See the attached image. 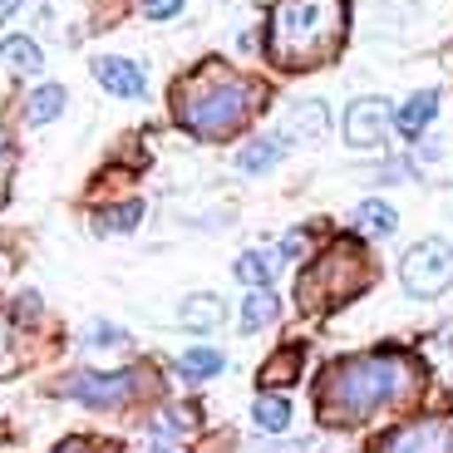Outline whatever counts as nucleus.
<instances>
[{"label":"nucleus","mask_w":453,"mask_h":453,"mask_svg":"<svg viewBox=\"0 0 453 453\" xmlns=\"http://www.w3.org/2000/svg\"><path fill=\"white\" fill-rule=\"evenodd\" d=\"M409 389H414V370H409L404 355L374 350L330 365L316 380V409L326 424H360L380 409H389L395 399H404Z\"/></svg>","instance_id":"obj_1"},{"label":"nucleus","mask_w":453,"mask_h":453,"mask_svg":"<svg viewBox=\"0 0 453 453\" xmlns=\"http://www.w3.org/2000/svg\"><path fill=\"white\" fill-rule=\"evenodd\" d=\"M257 104H261V89L251 80L226 74L222 65H207L178 89V124L188 134L217 143V138L237 134L251 113H257Z\"/></svg>","instance_id":"obj_2"},{"label":"nucleus","mask_w":453,"mask_h":453,"mask_svg":"<svg viewBox=\"0 0 453 453\" xmlns=\"http://www.w3.org/2000/svg\"><path fill=\"white\" fill-rule=\"evenodd\" d=\"M345 35V0H276L266 40L281 69H311L330 59Z\"/></svg>","instance_id":"obj_3"},{"label":"nucleus","mask_w":453,"mask_h":453,"mask_svg":"<svg viewBox=\"0 0 453 453\" xmlns=\"http://www.w3.org/2000/svg\"><path fill=\"white\" fill-rule=\"evenodd\" d=\"M365 281H370L365 257L350 242H335V247H330L316 266H306V276H301V306L316 311V316L320 311H335V306H345Z\"/></svg>","instance_id":"obj_4"},{"label":"nucleus","mask_w":453,"mask_h":453,"mask_svg":"<svg viewBox=\"0 0 453 453\" xmlns=\"http://www.w3.org/2000/svg\"><path fill=\"white\" fill-rule=\"evenodd\" d=\"M399 281H404L409 296H419V301H434L453 286V247L439 237L419 242V247H409L404 261H399Z\"/></svg>","instance_id":"obj_5"},{"label":"nucleus","mask_w":453,"mask_h":453,"mask_svg":"<svg viewBox=\"0 0 453 453\" xmlns=\"http://www.w3.org/2000/svg\"><path fill=\"white\" fill-rule=\"evenodd\" d=\"M134 389H138V374L134 370H113V374L84 370V374H74V380H65V385H59V395L80 399L84 409H119V404H128V395H134Z\"/></svg>","instance_id":"obj_6"},{"label":"nucleus","mask_w":453,"mask_h":453,"mask_svg":"<svg viewBox=\"0 0 453 453\" xmlns=\"http://www.w3.org/2000/svg\"><path fill=\"white\" fill-rule=\"evenodd\" d=\"M380 453H453V419L429 414V419L399 424L395 434H385Z\"/></svg>","instance_id":"obj_7"},{"label":"nucleus","mask_w":453,"mask_h":453,"mask_svg":"<svg viewBox=\"0 0 453 453\" xmlns=\"http://www.w3.org/2000/svg\"><path fill=\"white\" fill-rule=\"evenodd\" d=\"M389 128H395V109L385 99H374V94L370 99H355L345 109V143L350 148H380Z\"/></svg>","instance_id":"obj_8"},{"label":"nucleus","mask_w":453,"mask_h":453,"mask_svg":"<svg viewBox=\"0 0 453 453\" xmlns=\"http://www.w3.org/2000/svg\"><path fill=\"white\" fill-rule=\"evenodd\" d=\"M94 80H99L109 94H119V99H143L148 94L143 69H138L134 59H124V55H99L94 59Z\"/></svg>","instance_id":"obj_9"},{"label":"nucleus","mask_w":453,"mask_h":453,"mask_svg":"<svg viewBox=\"0 0 453 453\" xmlns=\"http://www.w3.org/2000/svg\"><path fill=\"white\" fill-rule=\"evenodd\" d=\"M330 128V109L320 99H296L291 109H286V143H316V138H326Z\"/></svg>","instance_id":"obj_10"},{"label":"nucleus","mask_w":453,"mask_h":453,"mask_svg":"<svg viewBox=\"0 0 453 453\" xmlns=\"http://www.w3.org/2000/svg\"><path fill=\"white\" fill-rule=\"evenodd\" d=\"M434 113H439V94H434V89L409 94V99L395 109V134H404V138H424V128L434 124Z\"/></svg>","instance_id":"obj_11"},{"label":"nucleus","mask_w":453,"mask_h":453,"mask_svg":"<svg viewBox=\"0 0 453 453\" xmlns=\"http://www.w3.org/2000/svg\"><path fill=\"white\" fill-rule=\"evenodd\" d=\"M281 158H286V138H276V134H261V138H251V143L237 153V168L257 178V173H272Z\"/></svg>","instance_id":"obj_12"},{"label":"nucleus","mask_w":453,"mask_h":453,"mask_svg":"<svg viewBox=\"0 0 453 453\" xmlns=\"http://www.w3.org/2000/svg\"><path fill=\"white\" fill-rule=\"evenodd\" d=\"M276 316H281V301H276L272 286H257V291H247V301H242V330H247V335L266 330Z\"/></svg>","instance_id":"obj_13"},{"label":"nucleus","mask_w":453,"mask_h":453,"mask_svg":"<svg viewBox=\"0 0 453 453\" xmlns=\"http://www.w3.org/2000/svg\"><path fill=\"white\" fill-rule=\"evenodd\" d=\"M222 316H226V306H222V296H188V301H182L178 306V320L188 330H217L222 326Z\"/></svg>","instance_id":"obj_14"},{"label":"nucleus","mask_w":453,"mask_h":453,"mask_svg":"<svg viewBox=\"0 0 453 453\" xmlns=\"http://www.w3.org/2000/svg\"><path fill=\"white\" fill-rule=\"evenodd\" d=\"M0 65H11L15 74H40L45 55H40V45H35L30 35H5L0 40Z\"/></svg>","instance_id":"obj_15"},{"label":"nucleus","mask_w":453,"mask_h":453,"mask_svg":"<svg viewBox=\"0 0 453 453\" xmlns=\"http://www.w3.org/2000/svg\"><path fill=\"white\" fill-rule=\"evenodd\" d=\"M222 370H226L222 350H207V345H197V350H182V355H178V374L188 380V385H203V380H217Z\"/></svg>","instance_id":"obj_16"},{"label":"nucleus","mask_w":453,"mask_h":453,"mask_svg":"<svg viewBox=\"0 0 453 453\" xmlns=\"http://www.w3.org/2000/svg\"><path fill=\"white\" fill-rule=\"evenodd\" d=\"M59 113H65V84H40V89L25 99V124H55Z\"/></svg>","instance_id":"obj_17"},{"label":"nucleus","mask_w":453,"mask_h":453,"mask_svg":"<svg viewBox=\"0 0 453 453\" xmlns=\"http://www.w3.org/2000/svg\"><path fill=\"white\" fill-rule=\"evenodd\" d=\"M355 226H360L365 237H389V232L399 226V217H395V207H389V203L370 197V203L355 207Z\"/></svg>","instance_id":"obj_18"},{"label":"nucleus","mask_w":453,"mask_h":453,"mask_svg":"<svg viewBox=\"0 0 453 453\" xmlns=\"http://www.w3.org/2000/svg\"><path fill=\"white\" fill-rule=\"evenodd\" d=\"M251 419H257V429H266V434L291 429V399L286 395H261L257 404H251Z\"/></svg>","instance_id":"obj_19"},{"label":"nucleus","mask_w":453,"mask_h":453,"mask_svg":"<svg viewBox=\"0 0 453 453\" xmlns=\"http://www.w3.org/2000/svg\"><path fill=\"white\" fill-rule=\"evenodd\" d=\"M276 261H281V257H266V251H242V257H237V281H247L251 291H257V286H272Z\"/></svg>","instance_id":"obj_20"},{"label":"nucleus","mask_w":453,"mask_h":453,"mask_svg":"<svg viewBox=\"0 0 453 453\" xmlns=\"http://www.w3.org/2000/svg\"><path fill=\"white\" fill-rule=\"evenodd\" d=\"M138 222H143V203H119V207H109V212L94 217L99 232H134Z\"/></svg>","instance_id":"obj_21"},{"label":"nucleus","mask_w":453,"mask_h":453,"mask_svg":"<svg viewBox=\"0 0 453 453\" xmlns=\"http://www.w3.org/2000/svg\"><path fill=\"white\" fill-rule=\"evenodd\" d=\"M301 374V350H281L276 360H266V370H261V385H286V380H296Z\"/></svg>","instance_id":"obj_22"},{"label":"nucleus","mask_w":453,"mask_h":453,"mask_svg":"<svg viewBox=\"0 0 453 453\" xmlns=\"http://www.w3.org/2000/svg\"><path fill=\"white\" fill-rule=\"evenodd\" d=\"M84 345H128V335L119 326H109V320H94V326L84 330Z\"/></svg>","instance_id":"obj_23"},{"label":"nucleus","mask_w":453,"mask_h":453,"mask_svg":"<svg viewBox=\"0 0 453 453\" xmlns=\"http://www.w3.org/2000/svg\"><path fill=\"white\" fill-rule=\"evenodd\" d=\"M182 11V0H143V15L148 20H173Z\"/></svg>","instance_id":"obj_24"},{"label":"nucleus","mask_w":453,"mask_h":453,"mask_svg":"<svg viewBox=\"0 0 453 453\" xmlns=\"http://www.w3.org/2000/svg\"><path fill=\"white\" fill-rule=\"evenodd\" d=\"M306 251V232H291V237L281 242V261H291V257H301Z\"/></svg>","instance_id":"obj_25"},{"label":"nucleus","mask_w":453,"mask_h":453,"mask_svg":"<svg viewBox=\"0 0 453 453\" xmlns=\"http://www.w3.org/2000/svg\"><path fill=\"white\" fill-rule=\"evenodd\" d=\"M5 365H11V335H5V320H0V374H5Z\"/></svg>","instance_id":"obj_26"},{"label":"nucleus","mask_w":453,"mask_h":453,"mask_svg":"<svg viewBox=\"0 0 453 453\" xmlns=\"http://www.w3.org/2000/svg\"><path fill=\"white\" fill-rule=\"evenodd\" d=\"M55 453H94V449H89V443H84V439H69V443H59Z\"/></svg>","instance_id":"obj_27"},{"label":"nucleus","mask_w":453,"mask_h":453,"mask_svg":"<svg viewBox=\"0 0 453 453\" xmlns=\"http://www.w3.org/2000/svg\"><path fill=\"white\" fill-rule=\"evenodd\" d=\"M35 311H40V301H35V296H20V320H30Z\"/></svg>","instance_id":"obj_28"},{"label":"nucleus","mask_w":453,"mask_h":453,"mask_svg":"<svg viewBox=\"0 0 453 453\" xmlns=\"http://www.w3.org/2000/svg\"><path fill=\"white\" fill-rule=\"evenodd\" d=\"M20 11V0H0V20H5V15H15Z\"/></svg>","instance_id":"obj_29"},{"label":"nucleus","mask_w":453,"mask_h":453,"mask_svg":"<svg viewBox=\"0 0 453 453\" xmlns=\"http://www.w3.org/2000/svg\"><path fill=\"white\" fill-rule=\"evenodd\" d=\"M158 453H168V449H158Z\"/></svg>","instance_id":"obj_30"}]
</instances>
